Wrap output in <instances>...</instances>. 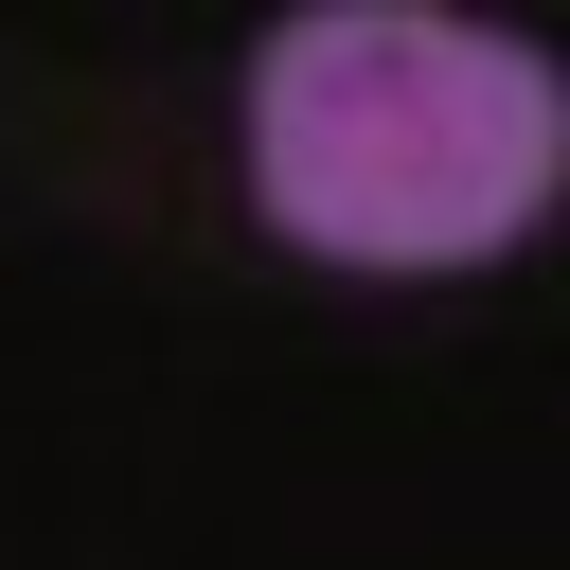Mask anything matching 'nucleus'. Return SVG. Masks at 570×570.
Masks as SVG:
<instances>
[{
	"label": "nucleus",
	"instance_id": "nucleus-1",
	"mask_svg": "<svg viewBox=\"0 0 570 570\" xmlns=\"http://www.w3.org/2000/svg\"><path fill=\"white\" fill-rule=\"evenodd\" d=\"M570 178V71L428 0H303L249 53V196L338 267H481Z\"/></svg>",
	"mask_w": 570,
	"mask_h": 570
}]
</instances>
